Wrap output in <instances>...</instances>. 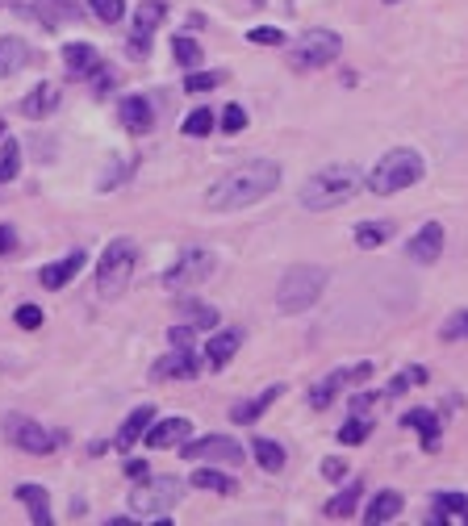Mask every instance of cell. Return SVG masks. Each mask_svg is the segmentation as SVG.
Segmentation results:
<instances>
[{"instance_id":"7c38bea8","label":"cell","mask_w":468,"mask_h":526,"mask_svg":"<svg viewBox=\"0 0 468 526\" xmlns=\"http://www.w3.org/2000/svg\"><path fill=\"white\" fill-rule=\"evenodd\" d=\"M196 372H201V359H196V351H176V347L151 368L155 380H172V376H176V380H193Z\"/></svg>"},{"instance_id":"e575fe53","label":"cell","mask_w":468,"mask_h":526,"mask_svg":"<svg viewBox=\"0 0 468 526\" xmlns=\"http://www.w3.org/2000/svg\"><path fill=\"white\" fill-rule=\"evenodd\" d=\"M88 9H92V17L105 25H118L121 17H126V0H88Z\"/></svg>"},{"instance_id":"8d00e7d4","label":"cell","mask_w":468,"mask_h":526,"mask_svg":"<svg viewBox=\"0 0 468 526\" xmlns=\"http://www.w3.org/2000/svg\"><path fill=\"white\" fill-rule=\"evenodd\" d=\"M439 339H444V343L468 339V310H456V313H452V318H447V322L439 326Z\"/></svg>"},{"instance_id":"2e32d148","label":"cell","mask_w":468,"mask_h":526,"mask_svg":"<svg viewBox=\"0 0 468 526\" xmlns=\"http://www.w3.org/2000/svg\"><path fill=\"white\" fill-rule=\"evenodd\" d=\"M84 259H88V255L76 247V251H67V255L59 259V263H46V268L38 272V280H43V289L59 292V289H63V284H67V280H72L80 268H84Z\"/></svg>"},{"instance_id":"83f0119b","label":"cell","mask_w":468,"mask_h":526,"mask_svg":"<svg viewBox=\"0 0 468 526\" xmlns=\"http://www.w3.org/2000/svg\"><path fill=\"white\" fill-rule=\"evenodd\" d=\"M193 489H205V493H234L239 489V481L234 476H226V473H218V468H196L193 473Z\"/></svg>"},{"instance_id":"74e56055","label":"cell","mask_w":468,"mask_h":526,"mask_svg":"<svg viewBox=\"0 0 468 526\" xmlns=\"http://www.w3.org/2000/svg\"><path fill=\"white\" fill-rule=\"evenodd\" d=\"M368 418H359V414H356V418H348V422H343V426H339V443H351V447H356V443H364V439H368Z\"/></svg>"},{"instance_id":"ab89813d","label":"cell","mask_w":468,"mask_h":526,"mask_svg":"<svg viewBox=\"0 0 468 526\" xmlns=\"http://www.w3.org/2000/svg\"><path fill=\"white\" fill-rule=\"evenodd\" d=\"M167 347H176V351H196V330L193 326H172L167 330Z\"/></svg>"},{"instance_id":"52a82bcc","label":"cell","mask_w":468,"mask_h":526,"mask_svg":"<svg viewBox=\"0 0 468 526\" xmlns=\"http://www.w3.org/2000/svg\"><path fill=\"white\" fill-rule=\"evenodd\" d=\"M209 272H214V251H205V247H185V251H180V259H176L172 268L164 272V289L188 292V289H196V284H205Z\"/></svg>"},{"instance_id":"f5cc1de1","label":"cell","mask_w":468,"mask_h":526,"mask_svg":"<svg viewBox=\"0 0 468 526\" xmlns=\"http://www.w3.org/2000/svg\"><path fill=\"white\" fill-rule=\"evenodd\" d=\"M0 134H5V121H0Z\"/></svg>"},{"instance_id":"d6a6232c","label":"cell","mask_w":468,"mask_h":526,"mask_svg":"<svg viewBox=\"0 0 468 526\" xmlns=\"http://www.w3.org/2000/svg\"><path fill=\"white\" fill-rule=\"evenodd\" d=\"M435 522H444L447 514H456L460 522H468V497L464 493H435Z\"/></svg>"},{"instance_id":"f546056e","label":"cell","mask_w":468,"mask_h":526,"mask_svg":"<svg viewBox=\"0 0 468 526\" xmlns=\"http://www.w3.org/2000/svg\"><path fill=\"white\" fill-rule=\"evenodd\" d=\"M389 234H393V225H389V222H359V225H356V247L372 251V247H381V243H385Z\"/></svg>"},{"instance_id":"ee69618b","label":"cell","mask_w":468,"mask_h":526,"mask_svg":"<svg viewBox=\"0 0 468 526\" xmlns=\"http://www.w3.org/2000/svg\"><path fill=\"white\" fill-rule=\"evenodd\" d=\"M17 326L22 330H38L43 326V310L38 305H17Z\"/></svg>"},{"instance_id":"30bf717a","label":"cell","mask_w":468,"mask_h":526,"mask_svg":"<svg viewBox=\"0 0 468 526\" xmlns=\"http://www.w3.org/2000/svg\"><path fill=\"white\" fill-rule=\"evenodd\" d=\"M180 493H185V484L172 481V476H159V481H142L138 489H134V510L138 514H147V510H172L176 502H180Z\"/></svg>"},{"instance_id":"ac0fdd59","label":"cell","mask_w":468,"mask_h":526,"mask_svg":"<svg viewBox=\"0 0 468 526\" xmlns=\"http://www.w3.org/2000/svg\"><path fill=\"white\" fill-rule=\"evenodd\" d=\"M402 426H410V430H418V435H423V451H439V418H435V409H406Z\"/></svg>"},{"instance_id":"8992f818","label":"cell","mask_w":468,"mask_h":526,"mask_svg":"<svg viewBox=\"0 0 468 526\" xmlns=\"http://www.w3.org/2000/svg\"><path fill=\"white\" fill-rule=\"evenodd\" d=\"M339 51H343V38L335 30H305L301 46L289 54V67L293 72H318V67L335 63Z\"/></svg>"},{"instance_id":"f907efd6","label":"cell","mask_w":468,"mask_h":526,"mask_svg":"<svg viewBox=\"0 0 468 526\" xmlns=\"http://www.w3.org/2000/svg\"><path fill=\"white\" fill-rule=\"evenodd\" d=\"M406 376H410V385H426V368H406Z\"/></svg>"},{"instance_id":"4dcf8cb0","label":"cell","mask_w":468,"mask_h":526,"mask_svg":"<svg viewBox=\"0 0 468 526\" xmlns=\"http://www.w3.org/2000/svg\"><path fill=\"white\" fill-rule=\"evenodd\" d=\"M359 493H364V484H359V481H351L348 489H343V493H339V497H330V502H327V518H348L351 510H356Z\"/></svg>"},{"instance_id":"7dc6e473","label":"cell","mask_w":468,"mask_h":526,"mask_svg":"<svg viewBox=\"0 0 468 526\" xmlns=\"http://www.w3.org/2000/svg\"><path fill=\"white\" fill-rule=\"evenodd\" d=\"M372 406H377V393H359V397H351V414H359V418H368Z\"/></svg>"},{"instance_id":"f6af8a7d","label":"cell","mask_w":468,"mask_h":526,"mask_svg":"<svg viewBox=\"0 0 468 526\" xmlns=\"http://www.w3.org/2000/svg\"><path fill=\"white\" fill-rule=\"evenodd\" d=\"M322 476H327V481H343V476H348V464L327 455V460H322Z\"/></svg>"},{"instance_id":"b9f144b4","label":"cell","mask_w":468,"mask_h":526,"mask_svg":"<svg viewBox=\"0 0 468 526\" xmlns=\"http://www.w3.org/2000/svg\"><path fill=\"white\" fill-rule=\"evenodd\" d=\"M251 46H281L284 43V30H276V25H255V30L247 33Z\"/></svg>"},{"instance_id":"816d5d0a","label":"cell","mask_w":468,"mask_h":526,"mask_svg":"<svg viewBox=\"0 0 468 526\" xmlns=\"http://www.w3.org/2000/svg\"><path fill=\"white\" fill-rule=\"evenodd\" d=\"M385 5H402V0H385Z\"/></svg>"},{"instance_id":"60d3db41","label":"cell","mask_w":468,"mask_h":526,"mask_svg":"<svg viewBox=\"0 0 468 526\" xmlns=\"http://www.w3.org/2000/svg\"><path fill=\"white\" fill-rule=\"evenodd\" d=\"M222 80H226V72H196L185 80V88L188 92H209V88H218Z\"/></svg>"},{"instance_id":"f35d334b","label":"cell","mask_w":468,"mask_h":526,"mask_svg":"<svg viewBox=\"0 0 468 526\" xmlns=\"http://www.w3.org/2000/svg\"><path fill=\"white\" fill-rule=\"evenodd\" d=\"M172 59L180 67H193L196 59H201V46H196L193 38H172Z\"/></svg>"},{"instance_id":"5bb4252c","label":"cell","mask_w":468,"mask_h":526,"mask_svg":"<svg viewBox=\"0 0 468 526\" xmlns=\"http://www.w3.org/2000/svg\"><path fill=\"white\" fill-rule=\"evenodd\" d=\"M185 439H193V422H188V418H167V422H151V430H147V435H142V443H147V447H155V451L172 447V443H185Z\"/></svg>"},{"instance_id":"f1b7e54d","label":"cell","mask_w":468,"mask_h":526,"mask_svg":"<svg viewBox=\"0 0 468 526\" xmlns=\"http://www.w3.org/2000/svg\"><path fill=\"white\" fill-rule=\"evenodd\" d=\"M251 451H255V464H260L263 473H281L284 468V447L276 439H255Z\"/></svg>"},{"instance_id":"9c48e42d","label":"cell","mask_w":468,"mask_h":526,"mask_svg":"<svg viewBox=\"0 0 468 526\" xmlns=\"http://www.w3.org/2000/svg\"><path fill=\"white\" fill-rule=\"evenodd\" d=\"M5 435H9V443L13 447H22L25 455H51V451H55V435L43 430L33 418H22V414L5 422Z\"/></svg>"},{"instance_id":"8fae6325","label":"cell","mask_w":468,"mask_h":526,"mask_svg":"<svg viewBox=\"0 0 468 526\" xmlns=\"http://www.w3.org/2000/svg\"><path fill=\"white\" fill-rule=\"evenodd\" d=\"M406 255L414 259V263H435L439 255H444V225L439 222H426L418 234L406 243Z\"/></svg>"},{"instance_id":"4316f807","label":"cell","mask_w":468,"mask_h":526,"mask_svg":"<svg viewBox=\"0 0 468 526\" xmlns=\"http://www.w3.org/2000/svg\"><path fill=\"white\" fill-rule=\"evenodd\" d=\"M33 17H43V25H59L63 17L76 22V17H80V0H38V5H33Z\"/></svg>"},{"instance_id":"ba28073f","label":"cell","mask_w":468,"mask_h":526,"mask_svg":"<svg viewBox=\"0 0 468 526\" xmlns=\"http://www.w3.org/2000/svg\"><path fill=\"white\" fill-rule=\"evenodd\" d=\"M180 455L188 464H209V460H222V464H243V447L226 435H205L201 443H180Z\"/></svg>"},{"instance_id":"7402d4cb","label":"cell","mask_w":468,"mask_h":526,"mask_svg":"<svg viewBox=\"0 0 468 526\" xmlns=\"http://www.w3.org/2000/svg\"><path fill=\"white\" fill-rule=\"evenodd\" d=\"M239 343H243V334L239 330H218L214 339L205 343V364L209 368H226L230 364V355L239 351Z\"/></svg>"},{"instance_id":"836d02e7","label":"cell","mask_w":468,"mask_h":526,"mask_svg":"<svg viewBox=\"0 0 468 526\" xmlns=\"http://www.w3.org/2000/svg\"><path fill=\"white\" fill-rule=\"evenodd\" d=\"M185 322L193 326V330H214V326H218V310H214V305H196V301H188Z\"/></svg>"},{"instance_id":"1f68e13d","label":"cell","mask_w":468,"mask_h":526,"mask_svg":"<svg viewBox=\"0 0 468 526\" xmlns=\"http://www.w3.org/2000/svg\"><path fill=\"white\" fill-rule=\"evenodd\" d=\"M17 172H22V147H17V139H5V150H0V184L17 180Z\"/></svg>"},{"instance_id":"277c9868","label":"cell","mask_w":468,"mask_h":526,"mask_svg":"<svg viewBox=\"0 0 468 526\" xmlns=\"http://www.w3.org/2000/svg\"><path fill=\"white\" fill-rule=\"evenodd\" d=\"M322 289H327V268H318V263H297V268H289L281 276V284H276V305H281L284 313H301L322 297Z\"/></svg>"},{"instance_id":"3957f363","label":"cell","mask_w":468,"mask_h":526,"mask_svg":"<svg viewBox=\"0 0 468 526\" xmlns=\"http://www.w3.org/2000/svg\"><path fill=\"white\" fill-rule=\"evenodd\" d=\"M418 180H423V155H418L414 147H393L389 155L372 167L368 193L372 196H393V193H402V188H410V184H418Z\"/></svg>"},{"instance_id":"5b68a950","label":"cell","mask_w":468,"mask_h":526,"mask_svg":"<svg viewBox=\"0 0 468 526\" xmlns=\"http://www.w3.org/2000/svg\"><path fill=\"white\" fill-rule=\"evenodd\" d=\"M134 268H138V247H134L130 238H113L97 263V292L110 301L121 297V292L130 289Z\"/></svg>"},{"instance_id":"6da1fadb","label":"cell","mask_w":468,"mask_h":526,"mask_svg":"<svg viewBox=\"0 0 468 526\" xmlns=\"http://www.w3.org/2000/svg\"><path fill=\"white\" fill-rule=\"evenodd\" d=\"M276 188H281V167L268 159H251V163H239L230 176H222L218 184H209L205 205L218 209V214H230V209H247V205L263 201Z\"/></svg>"},{"instance_id":"7a4b0ae2","label":"cell","mask_w":468,"mask_h":526,"mask_svg":"<svg viewBox=\"0 0 468 526\" xmlns=\"http://www.w3.org/2000/svg\"><path fill=\"white\" fill-rule=\"evenodd\" d=\"M356 188H359L356 167L351 163H335V167H322V172H314L301 184V205L314 209V214H322V209H335V205L351 201Z\"/></svg>"},{"instance_id":"c3c4849f","label":"cell","mask_w":468,"mask_h":526,"mask_svg":"<svg viewBox=\"0 0 468 526\" xmlns=\"http://www.w3.org/2000/svg\"><path fill=\"white\" fill-rule=\"evenodd\" d=\"M13 247H17V230L13 225H0V255H9Z\"/></svg>"},{"instance_id":"d6986e66","label":"cell","mask_w":468,"mask_h":526,"mask_svg":"<svg viewBox=\"0 0 468 526\" xmlns=\"http://www.w3.org/2000/svg\"><path fill=\"white\" fill-rule=\"evenodd\" d=\"M281 393H284V388H281V385H272V388H263L260 397L239 401V406L230 409V422H234V426H251V422H260V414H263L268 406H272V401L281 397Z\"/></svg>"},{"instance_id":"d590c367","label":"cell","mask_w":468,"mask_h":526,"mask_svg":"<svg viewBox=\"0 0 468 526\" xmlns=\"http://www.w3.org/2000/svg\"><path fill=\"white\" fill-rule=\"evenodd\" d=\"M209 129H214V113H209V109H193V113L185 118L188 139H209Z\"/></svg>"},{"instance_id":"681fc988","label":"cell","mask_w":468,"mask_h":526,"mask_svg":"<svg viewBox=\"0 0 468 526\" xmlns=\"http://www.w3.org/2000/svg\"><path fill=\"white\" fill-rule=\"evenodd\" d=\"M113 84H118V75L113 72H97V92H110Z\"/></svg>"},{"instance_id":"cb8c5ba5","label":"cell","mask_w":468,"mask_h":526,"mask_svg":"<svg viewBox=\"0 0 468 526\" xmlns=\"http://www.w3.org/2000/svg\"><path fill=\"white\" fill-rule=\"evenodd\" d=\"M167 17V5H159V0H142L138 9H134V33L130 38H151L159 25H164Z\"/></svg>"},{"instance_id":"d4e9b609","label":"cell","mask_w":468,"mask_h":526,"mask_svg":"<svg viewBox=\"0 0 468 526\" xmlns=\"http://www.w3.org/2000/svg\"><path fill=\"white\" fill-rule=\"evenodd\" d=\"M17 502L30 505V518L38 526H51V493L43 484H17Z\"/></svg>"},{"instance_id":"7bdbcfd3","label":"cell","mask_w":468,"mask_h":526,"mask_svg":"<svg viewBox=\"0 0 468 526\" xmlns=\"http://www.w3.org/2000/svg\"><path fill=\"white\" fill-rule=\"evenodd\" d=\"M222 129H226V134H243V129H247V109L226 105V113H222Z\"/></svg>"},{"instance_id":"44dd1931","label":"cell","mask_w":468,"mask_h":526,"mask_svg":"<svg viewBox=\"0 0 468 526\" xmlns=\"http://www.w3.org/2000/svg\"><path fill=\"white\" fill-rule=\"evenodd\" d=\"M151 422H155V409H151V406H138V409L130 414V418L121 422V430H118V447H121V451H130L134 443H138L142 435L151 430Z\"/></svg>"},{"instance_id":"603a6c76","label":"cell","mask_w":468,"mask_h":526,"mask_svg":"<svg viewBox=\"0 0 468 526\" xmlns=\"http://www.w3.org/2000/svg\"><path fill=\"white\" fill-rule=\"evenodd\" d=\"M59 109V84H38L30 97L22 100V113L25 118H51Z\"/></svg>"},{"instance_id":"9a60e30c","label":"cell","mask_w":468,"mask_h":526,"mask_svg":"<svg viewBox=\"0 0 468 526\" xmlns=\"http://www.w3.org/2000/svg\"><path fill=\"white\" fill-rule=\"evenodd\" d=\"M118 118H121V126L130 129V134H151L155 109H151V100H147V97H121Z\"/></svg>"},{"instance_id":"484cf974","label":"cell","mask_w":468,"mask_h":526,"mask_svg":"<svg viewBox=\"0 0 468 526\" xmlns=\"http://www.w3.org/2000/svg\"><path fill=\"white\" fill-rule=\"evenodd\" d=\"M397 514H402V493H393V489H381V493L372 497L368 510H364V522H368V526H372V522L381 526V522H393Z\"/></svg>"},{"instance_id":"e0dca14e","label":"cell","mask_w":468,"mask_h":526,"mask_svg":"<svg viewBox=\"0 0 468 526\" xmlns=\"http://www.w3.org/2000/svg\"><path fill=\"white\" fill-rule=\"evenodd\" d=\"M30 59H33L30 43H22L17 33H5V38H0V75H17Z\"/></svg>"},{"instance_id":"ffe728a7","label":"cell","mask_w":468,"mask_h":526,"mask_svg":"<svg viewBox=\"0 0 468 526\" xmlns=\"http://www.w3.org/2000/svg\"><path fill=\"white\" fill-rule=\"evenodd\" d=\"M348 385V372L343 368H335V372H327L318 385H310V393H305V401H310V409H327L330 401L339 397V388Z\"/></svg>"},{"instance_id":"4fadbf2b","label":"cell","mask_w":468,"mask_h":526,"mask_svg":"<svg viewBox=\"0 0 468 526\" xmlns=\"http://www.w3.org/2000/svg\"><path fill=\"white\" fill-rule=\"evenodd\" d=\"M63 63H67V75H72V80H92V75L100 72V54H97V46H88V43H67Z\"/></svg>"},{"instance_id":"bcb514c9","label":"cell","mask_w":468,"mask_h":526,"mask_svg":"<svg viewBox=\"0 0 468 526\" xmlns=\"http://www.w3.org/2000/svg\"><path fill=\"white\" fill-rule=\"evenodd\" d=\"M126 476H130L134 484H142V481H151V468H147V460H130L126 464Z\"/></svg>"}]
</instances>
